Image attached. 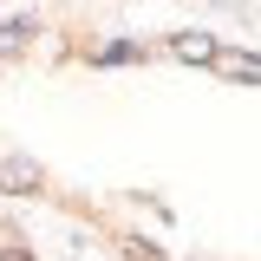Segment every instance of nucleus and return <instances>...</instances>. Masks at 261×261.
I'll return each mask as SVG.
<instances>
[{
  "label": "nucleus",
  "instance_id": "obj_1",
  "mask_svg": "<svg viewBox=\"0 0 261 261\" xmlns=\"http://www.w3.org/2000/svg\"><path fill=\"white\" fill-rule=\"evenodd\" d=\"M0 190L7 196H33V190H46V170L33 157H0Z\"/></svg>",
  "mask_w": 261,
  "mask_h": 261
},
{
  "label": "nucleus",
  "instance_id": "obj_2",
  "mask_svg": "<svg viewBox=\"0 0 261 261\" xmlns=\"http://www.w3.org/2000/svg\"><path fill=\"white\" fill-rule=\"evenodd\" d=\"M216 65H222L228 79H248V85H261V59H255V53H216Z\"/></svg>",
  "mask_w": 261,
  "mask_h": 261
},
{
  "label": "nucleus",
  "instance_id": "obj_3",
  "mask_svg": "<svg viewBox=\"0 0 261 261\" xmlns=\"http://www.w3.org/2000/svg\"><path fill=\"white\" fill-rule=\"evenodd\" d=\"M27 20H0V53H20V46H27Z\"/></svg>",
  "mask_w": 261,
  "mask_h": 261
},
{
  "label": "nucleus",
  "instance_id": "obj_4",
  "mask_svg": "<svg viewBox=\"0 0 261 261\" xmlns=\"http://www.w3.org/2000/svg\"><path fill=\"white\" fill-rule=\"evenodd\" d=\"M176 53H183V59H216V46H209L202 33H190V39H176Z\"/></svg>",
  "mask_w": 261,
  "mask_h": 261
},
{
  "label": "nucleus",
  "instance_id": "obj_5",
  "mask_svg": "<svg viewBox=\"0 0 261 261\" xmlns=\"http://www.w3.org/2000/svg\"><path fill=\"white\" fill-rule=\"evenodd\" d=\"M0 261H27V248H7V255H0Z\"/></svg>",
  "mask_w": 261,
  "mask_h": 261
}]
</instances>
